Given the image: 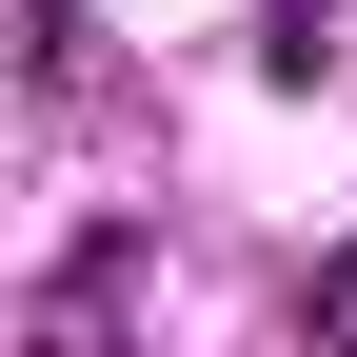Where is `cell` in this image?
<instances>
[{"mask_svg":"<svg viewBox=\"0 0 357 357\" xmlns=\"http://www.w3.org/2000/svg\"><path fill=\"white\" fill-rule=\"evenodd\" d=\"M20 79H40V100L79 79V0H20Z\"/></svg>","mask_w":357,"mask_h":357,"instance_id":"obj_2","label":"cell"},{"mask_svg":"<svg viewBox=\"0 0 357 357\" xmlns=\"http://www.w3.org/2000/svg\"><path fill=\"white\" fill-rule=\"evenodd\" d=\"M298 337H357V258H318V278H298Z\"/></svg>","mask_w":357,"mask_h":357,"instance_id":"obj_3","label":"cell"},{"mask_svg":"<svg viewBox=\"0 0 357 357\" xmlns=\"http://www.w3.org/2000/svg\"><path fill=\"white\" fill-rule=\"evenodd\" d=\"M258 60H278V79H318V60H337V0H258Z\"/></svg>","mask_w":357,"mask_h":357,"instance_id":"obj_1","label":"cell"}]
</instances>
